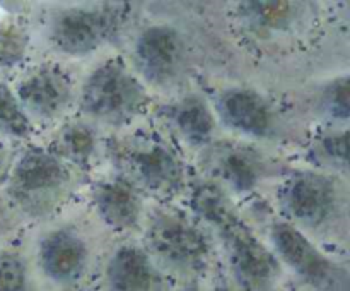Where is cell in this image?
I'll return each instance as SVG.
<instances>
[{
  "label": "cell",
  "instance_id": "cell-15",
  "mask_svg": "<svg viewBox=\"0 0 350 291\" xmlns=\"http://www.w3.org/2000/svg\"><path fill=\"white\" fill-rule=\"evenodd\" d=\"M55 146L62 156L68 157L75 163H84L94 151V134L89 127L82 125V123H74L62 130Z\"/></svg>",
  "mask_w": 350,
  "mask_h": 291
},
{
  "label": "cell",
  "instance_id": "cell-14",
  "mask_svg": "<svg viewBox=\"0 0 350 291\" xmlns=\"http://www.w3.org/2000/svg\"><path fill=\"white\" fill-rule=\"evenodd\" d=\"M96 204L103 218L116 228H129L139 218V201L129 185H101L96 192Z\"/></svg>",
  "mask_w": 350,
  "mask_h": 291
},
{
  "label": "cell",
  "instance_id": "cell-5",
  "mask_svg": "<svg viewBox=\"0 0 350 291\" xmlns=\"http://www.w3.org/2000/svg\"><path fill=\"white\" fill-rule=\"evenodd\" d=\"M150 243L167 262L193 267L207 255V243L202 233L174 216H161L150 226Z\"/></svg>",
  "mask_w": 350,
  "mask_h": 291
},
{
  "label": "cell",
  "instance_id": "cell-11",
  "mask_svg": "<svg viewBox=\"0 0 350 291\" xmlns=\"http://www.w3.org/2000/svg\"><path fill=\"white\" fill-rule=\"evenodd\" d=\"M273 243H275L277 250L284 257V260L308 279L325 281L330 274L332 267L328 260L323 259V255H320L317 249L291 226H275Z\"/></svg>",
  "mask_w": 350,
  "mask_h": 291
},
{
  "label": "cell",
  "instance_id": "cell-9",
  "mask_svg": "<svg viewBox=\"0 0 350 291\" xmlns=\"http://www.w3.org/2000/svg\"><path fill=\"white\" fill-rule=\"evenodd\" d=\"M108 17L96 10H67L53 26V38L67 53L81 55L94 50L108 31Z\"/></svg>",
  "mask_w": 350,
  "mask_h": 291
},
{
  "label": "cell",
  "instance_id": "cell-12",
  "mask_svg": "<svg viewBox=\"0 0 350 291\" xmlns=\"http://www.w3.org/2000/svg\"><path fill=\"white\" fill-rule=\"evenodd\" d=\"M109 291H152L157 276L146 253L125 246L113 255L106 270Z\"/></svg>",
  "mask_w": 350,
  "mask_h": 291
},
{
  "label": "cell",
  "instance_id": "cell-16",
  "mask_svg": "<svg viewBox=\"0 0 350 291\" xmlns=\"http://www.w3.org/2000/svg\"><path fill=\"white\" fill-rule=\"evenodd\" d=\"M176 123L191 140H204L211 134L214 122L207 106L198 99H187L176 112Z\"/></svg>",
  "mask_w": 350,
  "mask_h": 291
},
{
  "label": "cell",
  "instance_id": "cell-6",
  "mask_svg": "<svg viewBox=\"0 0 350 291\" xmlns=\"http://www.w3.org/2000/svg\"><path fill=\"white\" fill-rule=\"evenodd\" d=\"M137 60L152 82L171 81L181 64V41L176 31L166 26L147 29L137 43Z\"/></svg>",
  "mask_w": 350,
  "mask_h": 291
},
{
  "label": "cell",
  "instance_id": "cell-10",
  "mask_svg": "<svg viewBox=\"0 0 350 291\" xmlns=\"http://www.w3.org/2000/svg\"><path fill=\"white\" fill-rule=\"evenodd\" d=\"M88 259L85 246L74 233L55 231L41 243V266L55 281L77 279Z\"/></svg>",
  "mask_w": 350,
  "mask_h": 291
},
{
  "label": "cell",
  "instance_id": "cell-4",
  "mask_svg": "<svg viewBox=\"0 0 350 291\" xmlns=\"http://www.w3.org/2000/svg\"><path fill=\"white\" fill-rule=\"evenodd\" d=\"M118 161L126 173L150 190L176 187L181 168L173 151L150 139H137L120 147Z\"/></svg>",
  "mask_w": 350,
  "mask_h": 291
},
{
  "label": "cell",
  "instance_id": "cell-20",
  "mask_svg": "<svg viewBox=\"0 0 350 291\" xmlns=\"http://www.w3.org/2000/svg\"><path fill=\"white\" fill-rule=\"evenodd\" d=\"M253 9H250V17H252V23H256L258 26H277L282 21H286V16L289 14L287 9V3H260L258 9L256 3H252Z\"/></svg>",
  "mask_w": 350,
  "mask_h": 291
},
{
  "label": "cell",
  "instance_id": "cell-8",
  "mask_svg": "<svg viewBox=\"0 0 350 291\" xmlns=\"http://www.w3.org/2000/svg\"><path fill=\"white\" fill-rule=\"evenodd\" d=\"M70 98L67 77L55 68H40L27 75L19 86V103L33 115L50 118L57 115Z\"/></svg>",
  "mask_w": 350,
  "mask_h": 291
},
{
  "label": "cell",
  "instance_id": "cell-22",
  "mask_svg": "<svg viewBox=\"0 0 350 291\" xmlns=\"http://www.w3.org/2000/svg\"><path fill=\"white\" fill-rule=\"evenodd\" d=\"M345 140L347 136L342 134L340 137H332L325 140V151L332 154V157H338L340 161H345Z\"/></svg>",
  "mask_w": 350,
  "mask_h": 291
},
{
  "label": "cell",
  "instance_id": "cell-18",
  "mask_svg": "<svg viewBox=\"0 0 350 291\" xmlns=\"http://www.w3.org/2000/svg\"><path fill=\"white\" fill-rule=\"evenodd\" d=\"M26 266L17 253H0V291H26Z\"/></svg>",
  "mask_w": 350,
  "mask_h": 291
},
{
  "label": "cell",
  "instance_id": "cell-13",
  "mask_svg": "<svg viewBox=\"0 0 350 291\" xmlns=\"http://www.w3.org/2000/svg\"><path fill=\"white\" fill-rule=\"evenodd\" d=\"M219 112L226 123L246 134H265L272 123L267 103L245 89L224 92L219 99Z\"/></svg>",
  "mask_w": 350,
  "mask_h": 291
},
{
  "label": "cell",
  "instance_id": "cell-17",
  "mask_svg": "<svg viewBox=\"0 0 350 291\" xmlns=\"http://www.w3.org/2000/svg\"><path fill=\"white\" fill-rule=\"evenodd\" d=\"M0 130L19 137L26 136L29 130V122L19 99L3 84H0Z\"/></svg>",
  "mask_w": 350,
  "mask_h": 291
},
{
  "label": "cell",
  "instance_id": "cell-7",
  "mask_svg": "<svg viewBox=\"0 0 350 291\" xmlns=\"http://www.w3.org/2000/svg\"><path fill=\"white\" fill-rule=\"evenodd\" d=\"M284 202L291 214L301 221L320 223L335 207L334 185L320 175L301 173L286 187Z\"/></svg>",
  "mask_w": 350,
  "mask_h": 291
},
{
  "label": "cell",
  "instance_id": "cell-3",
  "mask_svg": "<svg viewBox=\"0 0 350 291\" xmlns=\"http://www.w3.org/2000/svg\"><path fill=\"white\" fill-rule=\"evenodd\" d=\"M144 99L139 82L116 62H108L89 75L82 91L85 112L106 120L132 115Z\"/></svg>",
  "mask_w": 350,
  "mask_h": 291
},
{
  "label": "cell",
  "instance_id": "cell-21",
  "mask_svg": "<svg viewBox=\"0 0 350 291\" xmlns=\"http://www.w3.org/2000/svg\"><path fill=\"white\" fill-rule=\"evenodd\" d=\"M328 108L332 113L342 118H347L349 115V82L347 79H342L340 82H335L328 89Z\"/></svg>",
  "mask_w": 350,
  "mask_h": 291
},
{
  "label": "cell",
  "instance_id": "cell-23",
  "mask_svg": "<svg viewBox=\"0 0 350 291\" xmlns=\"http://www.w3.org/2000/svg\"><path fill=\"white\" fill-rule=\"evenodd\" d=\"M9 168H10V154L7 151L5 144L0 140V181L5 180L9 177Z\"/></svg>",
  "mask_w": 350,
  "mask_h": 291
},
{
  "label": "cell",
  "instance_id": "cell-19",
  "mask_svg": "<svg viewBox=\"0 0 350 291\" xmlns=\"http://www.w3.org/2000/svg\"><path fill=\"white\" fill-rule=\"evenodd\" d=\"M252 157L245 154H232L226 157L224 161V173L236 187H250L256 180V168Z\"/></svg>",
  "mask_w": 350,
  "mask_h": 291
},
{
  "label": "cell",
  "instance_id": "cell-2",
  "mask_svg": "<svg viewBox=\"0 0 350 291\" xmlns=\"http://www.w3.org/2000/svg\"><path fill=\"white\" fill-rule=\"evenodd\" d=\"M202 202L205 212H208L215 223L224 226L222 231L226 235V242L229 243L232 267L238 279L248 288L267 286L277 274L275 259L243 226L229 219L228 209L221 204V197L215 192H211Z\"/></svg>",
  "mask_w": 350,
  "mask_h": 291
},
{
  "label": "cell",
  "instance_id": "cell-1",
  "mask_svg": "<svg viewBox=\"0 0 350 291\" xmlns=\"http://www.w3.org/2000/svg\"><path fill=\"white\" fill-rule=\"evenodd\" d=\"M67 180L60 160L43 151H27L10 175L9 192L24 209L41 212L57 202Z\"/></svg>",
  "mask_w": 350,
  "mask_h": 291
}]
</instances>
